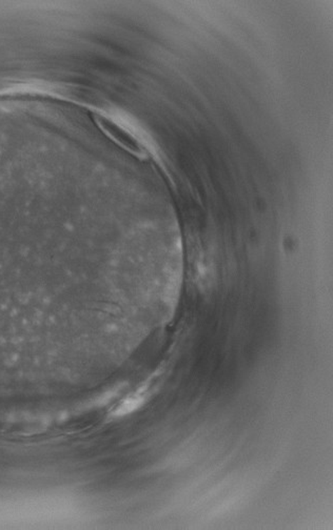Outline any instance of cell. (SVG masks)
<instances>
[{"label":"cell","mask_w":333,"mask_h":530,"mask_svg":"<svg viewBox=\"0 0 333 530\" xmlns=\"http://www.w3.org/2000/svg\"><path fill=\"white\" fill-rule=\"evenodd\" d=\"M144 398L140 395L131 396L121 401L116 408L113 410L112 414L115 417H123L131 414L144 404Z\"/></svg>","instance_id":"7a4b0ae2"},{"label":"cell","mask_w":333,"mask_h":530,"mask_svg":"<svg viewBox=\"0 0 333 530\" xmlns=\"http://www.w3.org/2000/svg\"><path fill=\"white\" fill-rule=\"evenodd\" d=\"M94 121L104 135L108 136L121 148L135 155L144 154V151L140 141L130 132H128V130L113 121L112 119L96 114L94 115Z\"/></svg>","instance_id":"6da1fadb"}]
</instances>
